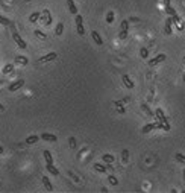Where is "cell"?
<instances>
[{"label": "cell", "mask_w": 185, "mask_h": 193, "mask_svg": "<svg viewBox=\"0 0 185 193\" xmlns=\"http://www.w3.org/2000/svg\"><path fill=\"white\" fill-rule=\"evenodd\" d=\"M155 116H156V119H158V122H159V123H162L164 125V131H170V123H169V120H167V117L164 116V111H162L161 108H158V109H155Z\"/></svg>", "instance_id": "6da1fadb"}, {"label": "cell", "mask_w": 185, "mask_h": 193, "mask_svg": "<svg viewBox=\"0 0 185 193\" xmlns=\"http://www.w3.org/2000/svg\"><path fill=\"white\" fill-rule=\"evenodd\" d=\"M12 38H14V41L17 43V46H18L20 49H26V47H28V44H26V41H24L23 38L20 37V34L17 32L15 29H12Z\"/></svg>", "instance_id": "7a4b0ae2"}, {"label": "cell", "mask_w": 185, "mask_h": 193, "mask_svg": "<svg viewBox=\"0 0 185 193\" xmlns=\"http://www.w3.org/2000/svg\"><path fill=\"white\" fill-rule=\"evenodd\" d=\"M76 29H77L79 35L85 34V29H83V18H82V15H79V14H76Z\"/></svg>", "instance_id": "3957f363"}, {"label": "cell", "mask_w": 185, "mask_h": 193, "mask_svg": "<svg viewBox=\"0 0 185 193\" xmlns=\"http://www.w3.org/2000/svg\"><path fill=\"white\" fill-rule=\"evenodd\" d=\"M56 58H58V53H56V52H50V53L41 56V58H39V63H50V61H55Z\"/></svg>", "instance_id": "277c9868"}, {"label": "cell", "mask_w": 185, "mask_h": 193, "mask_svg": "<svg viewBox=\"0 0 185 193\" xmlns=\"http://www.w3.org/2000/svg\"><path fill=\"white\" fill-rule=\"evenodd\" d=\"M39 18H43L44 24H46V26H49V24L52 23V15H50L49 9H44V11L41 12V14H39Z\"/></svg>", "instance_id": "5b68a950"}, {"label": "cell", "mask_w": 185, "mask_h": 193, "mask_svg": "<svg viewBox=\"0 0 185 193\" xmlns=\"http://www.w3.org/2000/svg\"><path fill=\"white\" fill-rule=\"evenodd\" d=\"M165 58H167V56H165L164 53H159L158 56H155V58H152L150 61H149V65H150V67H153V65H156V64L162 63V61H165Z\"/></svg>", "instance_id": "8992f818"}, {"label": "cell", "mask_w": 185, "mask_h": 193, "mask_svg": "<svg viewBox=\"0 0 185 193\" xmlns=\"http://www.w3.org/2000/svg\"><path fill=\"white\" fill-rule=\"evenodd\" d=\"M23 85H24V81L23 79H17L15 82H12L8 88H9V91H17V90H20Z\"/></svg>", "instance_id": "52a82bcc"}, {"label": "cell", "mask_w": 185, "mask_h": 193, "mask_svg": "<svg viewBox=\"0 0 185 193\" xmlns=\"http://www.w3.org/2000/svg\"><path fill=\"white\" fill-rule=\"evenodd\" d=\"M39 138H43L44 142H52V143H55L56 140H58V137H56V135H53V134H49V132H44V134H41V135H39Z\"/></svg>", "instance_id": "ba28073f"}, {"label": "cell", "mask_w": 185, "mask_h": 193, "mask_svg": "<svg viewBox=\"0 0 185 193\" xmlns=\"http://www.w3.org/2000/svg\"><path fill=\"white\" fill-rule=\"evenodd\" d=\"M164 32L167 35H170L171 32H173V20H171V17H169V18L165 20V28H164Z\"/></svg>", "instance_id": "9c48e42d"}, {"label": "cell", "mask_w": 185, "mask_h": 193, "mask_svg": "<svg viewBox=\"0 0 185 193\" xmlns=\"http://www.w3.org/2000/svg\"><path fill=\"white\" fill-rule=\"evenodd\" d=\"M121 79H123V84H125L126 88H134V81H132L131 78L127 76V74H123Z\"/></svg>", "instance_id": "30bf717a"}, {"label": "cell", "mask_w": 185, "mask_h": 193, "mask_svg": "<svg viewBox=\"0 0 185 193\" xmlns=\"http://www.w3.org/2000/svg\"><path fill=\"white\" fill-rule=\"evenodd\" d=\"M91 37L94 38V41H96V44H97V46H102V44H103V40H102V37L99 35L97 30H93V32H91Z\"/></svg>", "instance_id": "8fae6325"}, {"label": "cell", "mask_w": 185, "mask_h": 193, "mask_svg": "<svg viewBox=\"0 0 185 193\" xmlns=\"http://www.w3.org/2000/svg\"><path fill=\"white\" fill-rule=\"evenodd\" d=\"M67 6H68V9H70L72 14H74V15L77 14V8H76V5H74V0H67Z\"/></svg>", "instance_id": "7c38bea8"}, {"label": "cell", "mask_w": 185, "mask_h": 193, "mask_svg": "<svg viewBox=\"0 0 185 193\" xmlns=\"http://www.w3.org/2000/svg\"><path fill=\"white\" fill-rule=\"evenodd\" d=\"M43 184H44V187H46L47 192H52V190H53V186H52L50 179L47 178V177H43Z\"/></svg>", "instance_id": "4fadbf2b"}, {"label": "cell", "mask_w": 185, "mask_h": 193, "mask_svg": "<svg viewBox=\"0 0 185 193\" xmlns=\"http://www.w3.org/2000/svg\"><path fill=\"white\" fill-rule=\"evenodd\" d=\"M46 170H47V172H50L52 175H55V177H58V175H59V170L56 169L53 164H46Z\"/></svg>", "instance_id": "5bb4252c"}, {"label": "cell", "mask_w": 185, "mask_h": 193, "mask_svg": "<svg viewBox=\"0 0 185 193\" xmlns=\"http://www.w3.org/2000/svg\"><path fill=\"white\" fill-rule=\"evenodd\" d=\"M43 155H44V160H46V163H47V164H53V157H52L50 151H44V152H43Z\"/></svg>", "instance_id": "9a60e30c"}, {"label": "cell", "mask_w": 185, "mask_h": 193, "mask_svg": "<svg viewBox=\"0 0 185 193\" xmlns=\"http://www.w3.org/2000/svg\"><path fill=\"white\" fill-rule=\"evenodd\" d=\"M102 160L105 161V163H109V164H112L114 163V160H115V158H114V157L111 155V153H103V155H102Z\"/></svg>", "instance_id": "2e32d148"}, {"label": "cell", "mask_w": 185, "mask_h": 193, "mask_svg": "<svg viewBox=\"0 0 185 193\" xmlns=\"http://www.w3.org/2000/svg\"><path fill=\"white\" fill-rule=\"evenodd\" d=\"M94 170H97V172L100 173H106V166H103V164H100V163H94Z\"/></svg>", "instance_id": "e0dca14e"}, {"label": "cell", "mask_w": 185, "mask_h": 193, "mask_svg": "<svg viewBox=\"0 0 185 193\" xmlns=\"http://www.w3.org/2000/svg\"><path fill=\"white\" fill-rule=\"evenodd\" d=\"M141 109H143V111L146 113V114H147V116H150V117L155 116V113H153L152 109L149 108V105H147V103H143V105H141Z\"/></svg>", "instance_id": "ac0fdd59"}, {"label": "cell", "mask_w": 185, "mask_h": 193, "mask_svg": "<svg viewBox=\"0 0 185 193\" xmlns=\"http://www.w3.org/2000/svg\"><path fill=\"white\" fill-rule=\"evenodd\" d=\"M155 129V123H149L146 126H143V129H141V132L143 134H147V132H150V131Z\"/></svg>", "instance_id": "d6986e66"}, {"label": "cell", "mask_w": 185, "mask_h": 193, "mask_svg": "<svg viewBox=\"0 0 185 193\" xmlns=\"http://www.w3.org/2000/svg\"><path fill=\"white\" fill-rule=\"evenodd\" d=\"M39 140V135H29L28 138H26V143L28 144H33V143H37Z\"/></svg>", "instance_id": "ffe728a7"}, {"label": "cell", "mask_w": 185, "mask_h": 193, "mask_svg": "<svg viewBox=\"0 0 185 193\" xmlns=\"http://www.w3.org/2000/svg\"><path fill=\"white\" fill-rule=\"evenodd\" d=\"M0 23H2L3 26H9L11 29H14V24H12V21H9L8 18H5V17H2V15H0Z\"/></svg>", "instance_id": "44dd1931"}, {"label": "cell", "mask_w": 185, "mask_h": 193, "mask_svg": "<svg viewBox=\"0 0 185 193\" xmlns=\"http://www.w3.org/2000/svg\"><path fill=\"white\" fill-rule=\"evenodd\" d=\"M12 72H14V64H6L3 67V74H9Z\"/></svg>", "instance_id": "7402d4cb"}, {"label": "cell", "mask_w": 185, "mask_h": 193, "mask_svg": "<svg viewBox=\"0 0 185 193\" xmlns=\"http://www.w3.org/2000/svg\"><path fill=\"white\" fill-rule=\"evenodd\" d=\"M39 14H41V12H32V14L29 15V21H30V23L38 21V20H39Z\"/></svg>", "instance_id": "603a6c76"}, {"label": "cell", "mask_w": 185, "mask_h": 193, "mask_svg": "<svg viewBox=\"0 0 185 193\" xmlns=\"http://www.w3.org/2000/svg\"><path fill=\"white\" fill-rule=\"evenodd\" d=\"M62 32H64V23H58L55 28V34L59 37V35H62Z\"/></svg>", "instance_id": "cb8c5ba5"}, {"label": "cell", "mask_w": 185, "mask_h": 193, "mask_svg": "<svg viewBox=\"0 0 185 193\" xmlns=\"http://www.w3.org/2000/svg\"><path fill=\"white\" fill-rule=\"evenodd\" d=\"M165 12L169 14L170 17H173V15H176L178 12H176V9L175 8H171V5H169V6H165Z\"/></svg>", "instance_id": "d4e9b609"}, {"label": "cell", "mask_w": 185, "mask_h": 193, "mask_svg": "<svg viewBox=\"0 0 185 193\" xmlns=\"http://www.w3.org/2000/svg\"><path fill=\"white\" fill-rule=\"evenodd\" d=\"M33 34H35V37H38V38H39V40H46V38H47V35L44 34V32H41L39 29H37Z\"/></svg>", "instance_id": "484cf974"}, {"label": "cell", "mask_w": 185, "mask_h": 193, "mask_svg": "<svg viewBox=\"0 0 185 193\" xmlns=\"http://www.w3.org/2000/svg\"><path fill=\"white\" fill-rule=\"evenodd\" d=\"M15 61H17V63H20L21 65H26V64H28V58H26V56H17Z\"/></svg>", "instance_id": "4316f807"}, {"label": "cell", "mask_w": 185, "mask_h": 193, "mask_svg": "<svg viewBox=\"0 0 185 193\" xmlns=\"http://www.w3.org/2000/svg\"><path fill=\"white\" fill-rule=\"evenodd\" d=\"M129 97H125V99H120V100H115V102H114V105H115V107H121L123 103H126V102H129Z\"/></svg>", "instance_id": "83f0119b"}, {"label": "cell", "mask_w": 185, "mask_h": 193, "mask_svg": "<svg viewBox=\"0 0 185 193\" xmlns=\"http://www.w3.org/2000/svg\"><path fill=\"white\" fill-rule=\"evenodd\" d=\"M175 158H176V161H179V163L185 164V155H182V153H176Z\"/></svg>", "instance_id": "f1b7e54d"}, {"label": "cell", "mask_w": 185, "mask_h": 193, "mask_svg": "<svg viewBox=\"0 0 185 193\" xmlns=\"http://www.w3.org/2000/svg\"><path fill=\"white\" fill-rule=\"evenodd\" d=\"M140 55H141L143 59H146L147 56H149V50L146 49V47H141V50H140Z\"/></svg>", "instance_id": "f546056e"}, {"label": "cell", "mask_w": 185, "mask_h": 193, "mask_svg": "<svg viewBox=\"0 0 185 193\" xmlns=\"http://www.w3.org/2000/svg\"><path fill=\"white\" fill-rule=\"evenodd\" d=\"M121 160L125 161V163H126L127 160H129V151H127V149H125V151L121 152Z\"/></svg>", "instance_id": "4dcf8cb0"}, {"label": "cell", "mask_w": 185, "mask_h": 193, "mask_svg": "<svg viewBox=\"0 0 185 193\" xmlns=\"http://www.w3.org/2000/svg\"><path fill=\"white\" fill-rule=\"evenodd\" d=\"M120 28H121V30H129V21H127V20H123L121 24H120Z\"/></svg>", "instance_id": "1f68e13d"}, {"label": "cell", "mask_w": 185, "mask_h": 193, "mask_svg": "<svg viewBox=\"0 0 185 193\" xmlns=\"http://www.w3.org/2000/svg\"><path fill=\"white\" fill-rule=\"evenodd\" d=\"M108 181L111 182L112 186H117V184H118V179H117L115 177H114V175H109V177H108Z\"/></svg>", "instance_id": "d6a6232c"}, {"label": "cell", "mask_w": 185, "mask_h": 193, "mask_svg": "<svg viewBox=\"0 0 185 193\" xmlns=\"http://www.w3.org/2000/svg\"><path fill=\"white\" fill-rule=\"evenodd\" d=\"M112 21H114V12L109 11L106 14V23H112Z\"/></svg>", "instance_id": "836d02e7"}, {"label": "cell", "mask_w": 185, "mask_h": 193, "mask_svg": "<svg viewBox=\"0 0 185 193\" xmlns=\"http://www.w3.org/2000/svg\"><path fill=\"white\" fill-rule=\"evenodd\" d=\"M68 143H70V148H72V149H76V138H74V137H70Z\"/></svg>", "instance_id": "e575fe53"}, {"label": "cell", "mask_w": 185, "mask_h": 193, "mask_svg": "<svg viewBox=\"0 0 185 193\" xmlns=\"http://www.w3.org/2000/svg\"><path fill=\"white\" fill-rule=\"evenodd\" d=\"M118 38H120V40H126V38H127V30H120Z\"/></svg>", "instance_id": "d590c367"}, {"label": "cell", "mask_w": 185, "mask_h": 193, "mask_svg": "<svg viewBox=\"0 0 185 193\" xmlns=\"http://www.w3.org/2000/svg\"><path fill=\"white\" fill-rule=\"evenodd\" d=\"M117 108H118V109H117V111H118V113H120V114H125V113H126V109H125V108H123V105H121V107H117Z\"/></svg>", "instance_id": "8d00e7d4"}, {"label": "cell", "mask_w": 185, "mask_h": 193, "mask_svg": "<svg viewBox=\"0 0 185 193\" xmlns=\"http://www.w3.org/2000/svg\"><path fill=\"white\" fill-rule=\"evenodd\" d=\"M170 2H171V0H164V6H169Z\"/></svg>", "instance_id": "74e56055"}, {"label": "cell", "mask_w": 185, "mask_h": 193, "mask_svg": "<svg viewBox=\"0 0 185 193\" xmlns=\"http://www.w3.org/2000/svg\"><path fill=\"white\" fill-rule=\"evenodd\" d=\"M0 111H5V107H3L2 103H0Z\"/></svg>", "instance_id": "f35d334b"}, {"label": "cell", "mask_w": 185, "mask_h": 193, "mask_svg": "<svg viewBox=\"0 0 185 193\" xmlns=\"http://www.w3.org/2000/svg\"><path fill=\"white\" fill-rule=\"evenodd\" d=\"M0 153H3V148L2 146H0Z\"/></svg>", "instance_id": "ab89813d"}, {"label": "cell", "mask_w": 185, "mask_h": 193, "mask_svg": "<svg viewBox=\"0 0 185 193\" xmlns=\"http://www.w3.org/2000/svg\"><path fill=\"white\" fill-rule=\"evenodd\" d=\"M184 179H185V169H184Z\"/></svg>", "instance_id": "60d3db41"}, {"label": "cell", "mask_w": 185, "mask_h": 193, "mask_svg": "<svg viewBox=\"0 0 185 193\" xmlns=\"http://www.w3.org/2000/svg\"><path fill=\"white\" fill-rule=\"evenodd\" d=\"M23 2H30V0H23Z\"/></svg>", "instance_id": "b9f144b4"}, {"label": "cell", "mask_w": 185, "mask_h": 193, "mask_svg": "<svg viewBox=\"0 0 185 193\" xmlns=\"http://www.w3.org/2000/svg\"><path fill=\"white\" fill-rule=\"evenodd\" d=\"M184 82H185V74H184Z\"/></svg>", "instance_id": "7bdbcfd3"}, {"label": "cell", "mask_w": 185, "mask_h": 193, "mask_svg": "<svg viewBox=\"0 0 185 193\" xmlns=\"http://www.w3.org/2000/svg\"><path fill=\"white\" fill-rule=\"evenodd\" d=\"M184 63H185V56H184Z\"/></svg>", "instance_id": "ee69618b"}]
</instances>
